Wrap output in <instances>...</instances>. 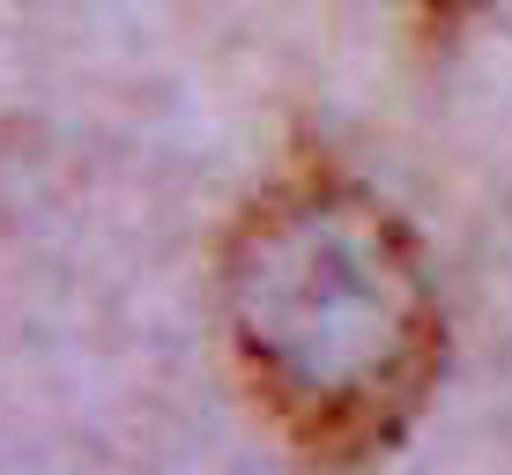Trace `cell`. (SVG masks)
Segmentation results:
<instances>
[{"mask_svg":"<svg viewBox=\"0 0 512 475\" xmlns=\"http://www.w3.org/2000/svg\"><path fill=\"white\" fill-rule=\"evenodd\" d=\"M223 327L260 416L327 468L379 461L446 364L416 231L320 156H297L231 223Z\"/></svg>","mask_w":512,"mask_h":475,"instance_id":"cell-1","label":"cell"},{"mask_svg":"<svg viewBox=\"0 0 512 475\" xmlns=\"http://www.w3.org/2000/svg\"><path fill=\"white\" fill-rule=\"evenodd\" d=\"M475 8H490V0H416V15H423L431 30H453V23H468Z\"/></svg>","mask_w":512,"mask_h":475,"instance_id":"cell-2","label":"cell"}]
</instances>
